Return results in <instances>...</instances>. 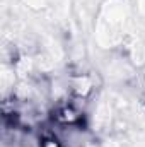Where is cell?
Wrapping results in <instances>:
<instances>
[{"instance_id":"cell-1","label":"cell","mask_w":145,"mask_h":147,"mask_svg":"<svg viewBox=\"0 0 145 147\" xmlns=\"http://www.w3.org/2000/svg\"><path fill=\"white\" fill-rule=\"evenodd\" d=\"M43 147H60V144H58L56 140L48 139V140H44V142H43Z\"/></svg>"}]
</instances>
